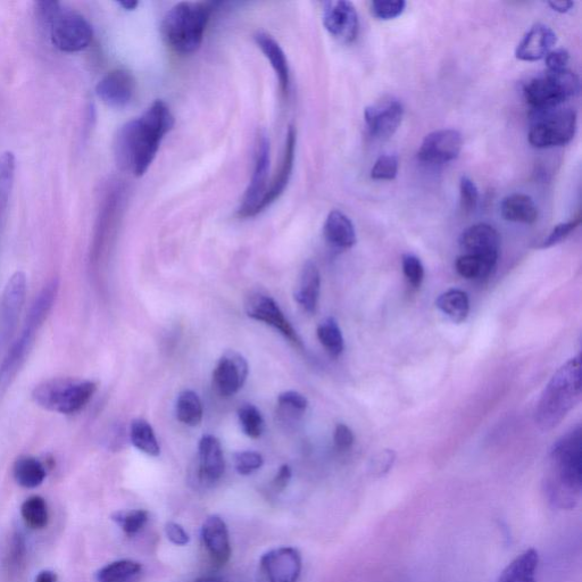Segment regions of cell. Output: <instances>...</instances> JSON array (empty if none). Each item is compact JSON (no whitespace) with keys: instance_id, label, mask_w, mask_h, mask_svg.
Masks as SVG:
<instances>
[{"instance_id":"25","label":"cell","mask_w":582,"mask_h":582,"mask_svg":"<svg viewBox=\"0 0 582 582\" xmlns=\"http://www.w3.org/2000/svg\"><path fill=\"white\" fill-rule=\"evenodd\" d=\"M324 238L338 249H349L356 244L354 224L343 212L331 211L323 227Z\"/></svg>"},{"instance_id":"18","label":"cell","mask_w":582,"mask_h":582,"mask_svg":"<svg viewBox=\"0 0 582 582\" xmlns=\"http://www.w3.org/2000/svg\"><path fill=\"white\" fill-rule=\"evenodd\" d=\"M136 82L127 70L108 72L97 83L96 94L106 105L116 108L126 107L135 94Z\"/></svg>"},{"instance_id":"40","label":"cell","mask_w":582,"mask_h":582,"mask_svg":"<svg viewBox=\"0 0 582 582\" xmlns=\"http://www.w3.org/2000/svg\"><path fill=\"white\" fill-rule=\"evenodd\" d=\"M238 419L241 430L249 438H260L264 430V420L257 407L252 404H244L239 407Z\"/></svg>"},{"instance_id":"48","label":"cell","mask_w":582,"mask_h":582,"mask_svg":"<svg viewBox=\"0 0 582 582\" xmlns=\"http://www.w3.org/2000/svg\"><path fill=\"white\" fill-rule=\"evenodd\" d=\"M545 62L550 72L567 70L570 62V54L567 49H555V51H551L546 55Z\"/></svg>"},{"instance_id":"1","label":"cell","mask_w":582,"mask_h":582,"mask_svg":"<svg viewBox=\"0 0 582 582\" xmlns=\"http://www.w3.org/2000/svg\"><path fill=\"white\" fill-rule=\"evenodd\" d=\"M174 116L163 101H156L135 120L124 124L116 135L114 154L122 171L143 177L151 168L162 140L174 127Z\"/></svg>"},{"instance_id":"46","label":"cell","mask_w":582,"mask_h":582,"mask_svg":"<svg viewBox=\"0 0 582 582\" xmlns=\"http://www.w3.org/2000/svg\"><path fill=\"white\" fill-rule=\"evenodd\" d=\"M581 223V216L578 215L577 218L557 224L556 227L552 230L551 234L548 235L547 238L540 244V248H550L557 244L562 243V241L567 238L572 231H575L576 228Z\"/></svg>"},{"instance_id":"41","label":"cell","mask_w":582,"mask_h":582,"mask_svg":"<svg viewBox=\"0 0 582 582\" xmlns=\"http://www.w3.org/2000/svg\"><path fill=\"white\" fill-rule=\"evenodd\" d=\"M113 521L118 523L128 536H135L146 526L148 512L145 510L116 512L113 515Z\"/></svg>"},{"instance_id":"34","label":"cell","mask_w":582,"mask_h":582,"mask_svg":"<svg viewBox=\"0 0 582 582\" xmlns=\"http://www.w3.org/2000/svg\"><path fill=\"white\" fill-rule=\"evenodd\" d=\"M130 439L133 446L149 456H159L161 447L155 432L146 420L136 419L131 422Z\"/></svg>"},{"instance_id":"32","label":"cell","mask_w":582,"mask_h":582,"mask_svg":"<svg viewBox=\"0 0 582 582\" xmlns=\"http://www.w3.org/2000/svg\"><path fill=\"white\" fill-rule=\"evenodd\" d=\"M16 160L12 152L0 154V229L10 204L11 194L14 186Z\"/></svg>"},{"instance_id":"51","label":"cell","mask_w":582,"mask_h":582,"mask_svg":"<svg viewBox=\"0 0 582 582\" xmlns=\"http://www.w3.org/2000/svg\"><path fill=\"white\" fill-rule=\"evenodd\" d=\"M291 476H293V472H291L289 465H282L272 481L274 490H276V492H282V490H285L289 485Z\"/></svg>"},{"instance_id":"14","label":"cell","mask_w":582,"mask_h":582,"mask_svg":"<svg viewBox=\"0 0 582 582\" xmlns=\"http://www.w3.org/2000/svg\"><path fill=\"white\" fill-rule=\"evenodd\" d=\"M248 371V363L243 355L235 351L223 354L213 372L216 393L222 397L236 395L245 385Z\"/></svg>"},{"instance_id":"50","label":"cell","mask_w":582,"mask_h":582,"mask_svg":"<svg viewBox=\"0 0 582 582\" xmlns=\"http://www.w3.org/2000/svg\"><path fill=\"white\" fill-rule=\"evenodd\" d=\"M166 536L170 542L177 546H185L189 543L190 537L184 527L176 522H168L165 526Z\"/></svg>"},{"instance_id":"35","label":"cell","mask_w":582,"mask_h":582,"mask_svg":"<svg viewBox=\"0 0 582 582\" xmlns=\"http://www.w3.org/2000/svg\"><path fill=\"white\" fill-rule=\"evenodd\" d=\"M141 564L132 560H120L106 565L96 573L97 582H130L140 575Z\"/></svg>"},{"instance_id":"47","label":"cell","mask_w":582,"mask_h":582,"mask_svg":"<svg viewBox=\"0 0 582 582\" xmlns=\"http://www.w3.org/2000/svg\"><path fill=\"white\" fill-rule=\"evenodd\" d=\"M462 210L471 213L476 210L479 201L478 188L469 177H462L460 182Z\"/></svg>"},{"instance_id":"38","label":"cell","mask_w":582,"mask_h":582,"mask_svg":"<svg viewBox=\"0 0 582 582\" xmlns=\"http://www.w3.org/2000/svg\"><path fill=\"white\" fill-rule=\"evenodd\" d=\"M278 406L282 419L297 421L306 412L309 401L304 395L288 390L279 395Z\"/></svg>"},{"instance_id":"7","label":"cell","mask_w":582,"mask_h":582,"mask_svg":"<svg viewBox=\"0 0 582 582\" xmlns=\"http://www.w3.org/2000/svg\"><path fill=\"white\" fill-rule=\"evenodd\" d=\"M580 81L570 70L548 71L532 79L525 88V98L538 111L553 110L579 94Z\"/></svg>"},{"instance_id":"33","label":"cell","mask_w":582,"mask_h":582,"mask_svg":"<svg viewBox=\"0 0 582 582\" xmlns=\"http://www.w3.org/2000/svg\"><path fill=\"white\" fill-rule=\"evenodd\" d=\"M177 418L189 427H197L203 420V404L201 398L193 390H184L177 399Z\"/></svg>"},{"instance_id":"37","label":"cell","mask_w":582,"mask_h":582,"mask_svg":"<svg viewBox=\"0 0 582 582\" xmlns=\"http://www.w3.org/2000/svg\"><path fill=\"white\" fill-rule=\"evenodd\" d=\"M21 514L26 525L31 529L41 530L47 527L48 506L43 497L32 496L22 504Z\"/></svg>"},{"instance_id":"11","label":"cell","mask_w":582,"mask_h":582,"mask_svg":"<svg viewBox=\"0 0 582 582\" xmlns=\"http://www.w3.org/2000/svg\"><path fill=\"white\" fill-rule=\"evenodd\" d=\"M245 310L249 318L268 324V326L279 331L290 343L299 348L303 347L297 331L291 326L286 315L271 296L262 293L249 296L245 304Z\"/></svg>"},{"instance_id":"56","label":"cell","mask_w":582,"mask_h":582,"mask_svg":"<svg viewBox=\"0 0 582 582\" xmlns=\"http://www.w3.org/2000/svg\"><path fill=\"white\" fill-rule=\"evenodd\" d=\"M195 582H229V581L220 577H203L197 579Z\"/></svg>"},{"instance_id":"42","label":"cell","mask_w":582,"mask_h":582,"mask_svg":"<svg viewBox=\"0 0 582 582\" xmlns=\"http://www.w3.org/2000/svg\"><path fill=\"white\" fill-rule=\"evenodd\" d=\"M405 7L404 0H374L370 4V11L374 18L381 21H390L402 15Z\"/></svg>"},{"instance_id":"17","label":"cell","mask_w":582,"mask_h":582,"mask_svg":"<svg viewBox=\"0 0 582 582\" xmlns=\"http://www.w3.org/2000/svg\"><path fill=\"white\" fill-rule=\"evenodd\" d=\"M404 107L397 99H384L365 108L364 120L374 138L393 137L403 121Z\"/></svg>"},{"instance_id":"30","label":"cell","mask_w":582,"mask_h":582,"mask_svg":"<svg viewBox=\"0 0 582 582\" xmlns=\"http://www.w3.org/2000/svg\"><path fill=\"white\" fill-rule=\"evenodd\" d=\"M14 479L23 488L33 489L46 479V469L36 457L21 456L16 460L13 468Z\"/></svg>"},{"instance_id":"22","label":"cell","mask_w":582,"mask_h":582,"mask_svg":"<svg viewBox=\"0 0 582 582\" xmlns=\"http://www.w3.org/2000/svg\"><path fill=\"white\" fill-rule=\"evenodd\" d=\"M199 475L203 481L215 482L221 479L226 462L220 440L213 435H205L199 442Z\"/></svg>"},{"instance_id":"55","label":"cell","mask_w":582,"mask_h":582,"mask_svg":"<svg viewBox=\"0 0 582 582\" xmlns=\"http://www.w3.org/2000/svg\"><path fill=\"white\" fill-rule=\"evenodd\" d=\"M118 4L123 8V10L127 11L136 10L137 6L139 5L136 0H123V2H119Z\"/></svg>"},{"instance_id":"39","label":"cell","mask_w":582,"mask_h":582,"mask_svg":"<svg viewBox=\"0 0 582 582\" xmlns=\"http://www.w3.org/2000/svg\"><path fill=\"white\" fill-rule=\"evenodd\" d=\"M455 269L462 278L468 280H485L492 276L495 270L477 257L465 254L456 260Z\"/></svg>"},{"instance_id":"9","label":"cell","mask_w":582,"mask_h":582,"mask_svg":"<svg viewBox=\"0 0 582 582\" xmlns=\"http://www.w3.org/2000/svg\"><path fill=\"white\" fill-rule=\"evenodd\" d=\"M269 171L270 140L266 133L262 132L257 138L253 177L238 211L241 218H252L260 213L263 198L268 191Z\"/></svg>"},{"instance_id":"23","label":"cell","mask_w":582,"mask_h":582,"mask_svg":"<svg viewBox=\"0 0 582 582\" xmlns=\"http://www.w3.org/2000/svg\"><path fill=\"white\" fill-rule=\"evenodd\" d=\"M321 293V274L318 266L312 261H307L295 288V299L299 306L307 313H314L318 309Z\"/></svg>"},{"instance_id":"10","label":"cell","mask_w":582,"mask_h":582,"mask_svg":"<svg viewBox=\"0 0 582 582\" xmlns=\"http://www.w3.org/2000/svg\"><path fill=\"white\" fill-rule=\"evenodd\" d=\"M27 290V276L23 272H15L8 279L3 294L0 296V347L10 342L18 327L20 315L26 303Z\"/></svg>"},{"instance_id":"31","label":"cell","mask_w":582,"mask_h":582,"mask_svg":"<svg viewBox=\"0 0 582 582\" xmlns=\"http://www.w3.org/2000/svg\"><path fill=\"white\" fill-rule=\"evenodd\" d=\"M440 312L454 323L467 320L470 311V302L467 293L459 289H451L440 295L436 301Z\"/></svg>"},{"instance_id":"13","label":"cell","mask_w":582,"mask_h":582,"mask_svg":"<svg viewBox=\"0 0 582 582\" xmlns=\"http://www.w3.org/2000/svg\"><path fill=\"white\" fill-rule=\"evenodd\" d=\"M323 24L332 37L344 44L353 43L360 30L359 15L353 3L332 0L323 5Z\"/></svg>"},{"instance_id":"16","label":"cell","mask_w":582,"mask_h":582,"mask_svg":"<svg viewBox=\"0 0 582 582\" xmlns=\"http://www.w3.org/2000/svg\"><path fill=\"white\" fill-rule=\"evenodd\" d=\"M463 138L459 131L453 129L438 130L424 138L418 157L422 162L442 164L452 162L459 157Z\"/></svg>"},{"instance_id":"2","label":"cell","mask_w":582,"mask_h":582,"mask_svg":"<svg viewBox=\"0 0 582 582\" xmlns=\"http://www.w3.org/2000/svg\"><path fill=\"white\" fill-rule=\"evenodd\" d=\"M553 509L569 511L579 504L582 489V430L578 426L553 445L543 481Z\"/></svg>"},{"instance_id":"54","label":"cell","mask_w":582,"mask_h":582,"mask_svg":"<svg viewBox=\"0 0 582 582\" xmlns=\"http://www.w3.org/2000/svg\"><path fill=\"white\" fill-rule=\"evenodd\" d=\"M36 582H57L56 573L53 571H41L36 578Z\"/></svg>"},{"instance_id":"27","label":"cell","mask_w":582,"mask_h":582,"mask_svg":"<svg viewBox=\"0 0 582 582\" xmlns=\"http://www.w3.org/2000/svg\"><path fill=\"white\" fill-rule=\"evenodd\" d=\"M538 564V552L529 548L507 565L496 582H537Z\"/></svg>"},{"instance_id":"20","label":"cell","mask_w":582,"mask_h":582,"mask_svg":"<svg viewBox=\"0 0 582 582\" xmlns=\"http://www.w3.org/2000/svg\"><path fill=\"white\" fill-rule=\"evenodd\" d=\"M557 41L556 33L545 24H535L515 49V57L523 62L543 60L552 51Z\"/></svg>"},{"instance_id":"6","label":"cell","mask_w":582,"mask_h":582,"mask_svg":"<svg viewBox=\"0 0 582 582\" xmlns=\"http://www.w3.org/2000/svg\"><path fill=\"white\" fill-rule=\"evenodd\" d=\"M95 382L78 378H54L41 382L32 399L41 409L60 414H76L94 397Z\"/></svg>"},{"instance_id":"8","label":"cell","mask_w":582,"mask_h":582,"mask_svg":"<svg viewBox=\"0 0 582 582\" xmlns=\"http://www.w3.org/2000/svg\"><path fill=\"white\" fill-rule=\"evenodd\" d=\"M577 113L572 108L556 107L540 111L529 131V143L540 149L564 146L575 138Z\"/></svg>"},{"instance_id":"44","label":"cell","mask_w":582,"mask_h":582,"mask_svg":"<svg viewBox=\"0 0 582 582\" xmlns=\"http://www.w3.org/2000/svg\"><path fill=\"white\" fill-rule=\"evenodd\" d=\"M264 460L260 453L245 451L235 454V468L239 475L249 476L263 467Z\"/></svg>"},{"instance_id":"19","label":"cell","mask_w":582,"mask_h":582,"mask_svg":"<svg viewBox=\"0 0 582 582\" xmlns=\"http://www.w3.org/2000/svg\"><path fill=\"white\" fill-rule=\"evenodd\" d=\"M37 330L24 326L21 335L8 349L2 363H0V386L6 387L14 380L26 364L37 336Z\"/></svg>"},{"instance_id":"26","label":"cell","mask_w":582,"mask_h":582,"mask_svg":"<svg viewBox=\"0 0 582 582\" xmlns=\"http://www.w3.org/2000/svg\"><path fill=\"white\" fill-rule=\"evenodd\" d=\"M255 41L276 72L282 93L286 94L290 85V70L284 49L268 33H257Z\"/></svg>"},{"instance_id":"28","label":"cell","mask_w":582,"mask_h":582,"mask_svg":"<svg viewBox=\"0 0 582 582\" xmlns=\"http://www.w3.org/2000/svg\"><path fill=\"white\" fill-rule=\"evenodd\" d=\"M501 214L506 221L532 224L538 220V207L530 196L512 194L503 199Z\"/></svg>"},{"instance_id":"29","label":"cell","mask_w":582,"mask_h":582,"mask_svg":"<svg viewBox=\"0 0 582 582\" xmlns=\"http://www.w3.org/2000/svg\"><path fill=\"white\" fill-rule=\"evenodd\" d=\"M58 289H60V282L54 279L41 289L38 296L33 301L28 312L26 323L24 326L31 327L39 331L51 313L55 304Z\"/></svg>"},{"instance_id":"45","label":"cell","mask_w":582,"mask_h":582,"mask_svg":"<svg viewBox=\"0 0 582 582\" xmlns=\"http://www.w3.org/2000/svg\"><path fill=\"white\" fill-rule=\"evenodd\" d=\"M402 263L406 280L414 288H419L424 278V269L419 257L413 254H406L403 256Z\"/></svg>"},{"instance_id":"24","label":"cell","mask_w":582,"mask_h":582,"mask_svg":"<svg viewBox=\"0 0 582 582\" xmlns=\"http://www.w3.org/2000/svg\"><path fill=\"white\" fill-rule=\"evenodd\" d=\"M296 140V130L294 127H290L287 133L284 159H282L280 170L276 178H274L271 187L266 191L260 207V213L264 211L266 207L276 202L277 199L284 194L291 177V172H293L294 169Z\"/></svg>"},{"instance_id":"49","label":"cell","mask_w":582,"mask_h":582,"mask_svg":"<svg viewBox=\"0 0 582 582\" xmlns=\"http://www.w3.org/2000/svg\"><path fill=\"white\" fill-rule=\"evenodd\" d=\"M354 434L351 428L344 423H339L335 429L334 442L337 450L348 451L354 444Z\"/></svg>"},{"instance_id":"52","label":"cell","mask_w":582,"mask_h":582,"mask_svg":"<svg viewBox=\"0 0 582 582\" xmlns=\"http://www.w3.org/2000/svg\"><path fill=\"white\" fill-rule=\"evenodd\" d=\"M24 555H26V543H24V538L20 534H16L13 539V545L11 550V561L14 565H19Z\"/></svg>"},{"instance_id":"4","label":"cell","mask_w":582,"mask_h":582,"mask_svg":"<svg viewBox=\"0 0 582 582\" xmlns=\"http://www.w3.org/2000/svg\"><path fill=\"white\" fill-rule=\"evenodd\" d=\"M214 7V3L182 2L166 13L162 33L173 51L188 55L201 48Z\"/></svg>"},{"instance_id":"5","label":"cell","mask_w":582,"mask_h":582,"mask_svg":"<svg viewBox=\"0 0 582 582\" xmlns=\"http://www.w3.org/2000/svg\"><path fill=\"white\" fill-rule=\"evenodd\" d=\"M36 7L40 21L58 51L79 53L90 46L94 29L85 16L57 2H39Z\"/></svg>"},{"instance_id":"12","label":"cell","mask_w":582,"mask_h":582,"mask_svg":"<svg viewBox=\"0 0 582 582\" xmlns=\"http://www.w3.org/2000/svg\"><path fill=\"white\" fill-rule=\"evenodd\" d=\"M460 247L465 255L475 256L495 269L500 257L501 236L489 224L478 223L463 231Z\"/></svg>"},{"instance_id":"21","label":"cell","mask_w":582,"mask_h":582,"mask_svg":"<svg viewBox=\"0 0 582 582\" xmlns=\"http://www.w3.org/2000/svg\"><path fill=\"white\" fill-rule=\"evenodd\" d=\"M202 538L206 550L209 551L213 561L218 564H226L231 556L229 530L226 522L219 515H211L202 527Z\"/></svg>"},{"instance_id":"53","label":"cell","mask_w":582,"mask_h":582,"mask_svg":"<svg viewBox=\"0 0 582 582\" xmlns=\"http://www.w3.org/2000/svg\"><path fill=\"white\" fill-rule=\"evenodd\" d=\"M548 5H550L555 12L568 13L572 10L573 6H575V3L568 2V0H561V2H550Z\"/></svg>"},{"instance_id":"43","label":"cell","mask_w":582,"mask_h":582,"mask_svg":"<svg viewBox=\"0 0 582 582\" xmlns=\"http://www.w3.org/2000/svg\"><path fill=\"white\" fill-rule=\"evenodd\" d=\"M399 160L396 155H381L374 163L371 178L379 181H390L397 177Z\"/></svg>"},{"instance_id":"3","label":"cell","mask_w":582,"mask_h":582,"mask_svg":"<svg viewBox=\"0 0 582 582\" xmlns=\"http://www.w3.org/2000/svg\"><path fill=\"white\" fill-rule=\"evenodd\" d=\"M581 399V360L573 357L556 371L536 406L537 427L548 432L555 429L575 409Z\"/></svg>"},{"instance_id":"15","label":"cell","mask_w":582,"mask_h":582,"mask_svg":"<svg viewBox=\"0 0 582 582\" xmlns=\"http://www.w3.org/2000/svg\"><path fill=\"white\" fill-rule=\"evenodd\" d=\"M261 568L269 582H297L302 572V555L294 547H279L264 554Z\"/></svg>"},{"instance_id":"36","label":"cell","mask_w":582,"mask_h":582,"mask_svg":"<svg viewBox=\"0 0 582 582\" xmlns=\"http://www.w3.org/2000/svg\"><path fill=\"white\" fill-rule=\"evenodd\" d=\"M320 343L331 357H339L344 352L345 343L343 332L334 318L323 320L317 330Z\"/></svg>"}]
</instances>
